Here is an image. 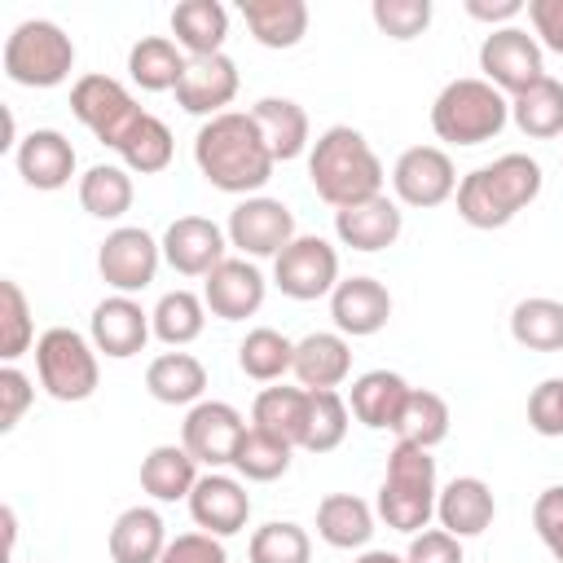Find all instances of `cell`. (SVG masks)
<instances>
[{
	"label": "cell",
	"mask_w": 563,
	"mask_h": 563,
	"mask_svg": "<svg viewBox=\"0 0 563 563\" xmlns=\"http://www.w3.org/2000/svg\"><path fill=\"white\" fill-rule=\"evenodd\" d=\"M194 163L211 189L246 194V198H255V189H264L277 167L251 110H224L207 119L194 136Z\"/></svg>",
	"instance_id": "6da1fadb"
},
{
	"label": "cell",
	"mask_w": 563,
	"mask_h": 563,
	"mask_svg": "<svg viewBox=\"0 0 563 563\" xmlns=\"http://www.w3.org/2000/svg\"><path fill=\"white\" fill-rule=\"evenodd\" d=\"M308 180L321 202L343 211V207H356L383 194V163L356 128L334 123L308 150Z\"/></svg>",
	"instance_id": "7a4b0ae2"
},
{
	"label": "cell",
	"mask_w": 563,
	"mask_h": 563,
	"mask_svg": "<svg viewBox=\"0 0 563 563\" xmlns=\"http://www.w3.org/2000/svg\"><path fill=\"white\" fill-rule=\"evenodd\" d=\"M541 194V163L528 154H501L457 180V216L471 229H501Z\"/></svg>",
	"instance_id": "3957f363"
},
{
	"label": "cell",
	"mask_w": 563,
	"mask_h": 563,
	"mask_svg": "<svg viewBox=\"0 0 563 563\" xmlns=\"http://www.w3.org/2000/svg\"><path fill=\"white\" fill-rule=\"evenodd\" d=\"M435 457L431 449H418L409 440H396L387 453V475L378 488V519L396 532H422L435 515Z\"/></svg>",
	"instance_id": "277c9868"
},
{
	"label": "cell",
	"mask_w": 563,
	"mask_h": 563,
	"mask_svg": "<svg viewBox=\"0 0 563 563\" xmlns=\"http://www.w3.org/2000/svg\"><path fill=\"white\" fill-rule=\"evenodd\" d=\"M506 119L510 101L488 79H453L431 101V132L449 145H484L506 128Z\"/></svg>",
	"instance_id": "5b68a950"
},
{
	"label": "cell",
	"mask_w": 563,
	"mask_h": 563,
	"mask_svg": "<svg viewBox=\"0 0 563 563\" xmlns=\"http://www.w3.org/2000/svg\"><path fill=\"white\" fill-rule=\"evenodd\" d=\"M75 70L70 35L48 18H26L4 40V75L22 88H57Z\"/></svg>",
	"instance_id": "8992f818"
},
{
	"label": "cell",
	"mask_w": 563,
	"mask_h": 563,
	"mask_svg": "<svg viewBox=\"0 0 563 563\" xmlns=\"http://www.w3.org/2000/svg\"><path fill=\"white\" fill-rule=\"evenodd\" d=\"M35 369H40V387L62 405L88 400L101 378L92 339H84L70 325H53L35 339Z\"/></svg>",
	"instance_id": "52a82bcc"
},
{
	"label": "cell",
	"mask_w": 563,
	"mask_h": 563,
	"mask_svg": "<svg viewBox=\"0 0 563 563\" xmlns=\"http://www.w3.org/2000/svg\"><path fill=\"white\" fill-rule=\"evenodd\" d=\"M70 110L110 150H119L123 136L132 132V123L145 114L136 106V97L119 79H110V75H79L75 88H70Z\"/></svg>",
	"instance_id": "ba28073f"
},
{
	"label": "cell",
	"mask_w": 563,
	"mask_h": 563,
	"mask_svg": "<svg viewBox=\"0 0 563 563\" xmlns=\"http://www.w3.org/2000/svg\"><path fill=\"white\" fill-rule=\"evenodd\" d=\"M273 282L286 299H321V295H334L339 286V251L317 238V233H299L277 260H273Z\"/></svg>",
	"instance_id": "9c48e42d"
},
{
	"label": "cell",
	"mask_w": 563,
	"mask_h": 563,
	"mask_svg": "<svg viewBox=\"0 0 563 563\" xmlns=\"http://www.w3.org/2000/svg\"><path fill=\"white\" fill-rule=\"evenodd\" d=\"M479 70L497 92L519 97L523 88H532L545 75L537 35H528L523 26H493L479 44Z\"/></svg>",
	"instance_id": "30bf717a"
},
{
	"label": "cell",
	"mask_w": 563,
	"mask_h": 563,
	"mask_svg": "<svg viewBox=\"0 0 563 563\" xmlns=\"http://www.w3.org/2000/svg\"><path fill=\"white\" fill-rule=\"evenodd\" d=\"M229 246H238L242 255L251 260H277L299 233H295V211L282 202V198H242L233 211H229Z\"/></svg>",
	"instance_id": "8fae6325"
},
{
	"label": "cell",
	"mask_w": 563,
	"mask_h": 563,
	"mask_svg": "<svg viewBox=\"0 0 563 563\" xmlns=\"http://www.w3.org/2000/svg\"><path fill=\"white\" fill-rule=\"evenodd\" d=\"M158 260H163V242H154L136 224H123V229L106 233V242L97 251V273L114 295H136L154 282Z\"/></svg>",
	"instance_id": "7c38bea8"
},
{
	"label": "cell",
	"mask_w": 563,
	"mask_h": 563,
	"mask_svg": "<svg viewBox=\"0 0 563 563\" xmlns=\"http://www.w3.org/2000/svg\"><path fill=\"white\" fill-rule=\"evenodd\" d=\"M242 431H246V422H242V413L233 405H224V400H198L185 413V422H180V444L189 449V457L198 466H211L216 471V466H233V449H238Z\"/></svg>",
	"instance_id": "4fadbf2b"
},
{
	"label": "cell",
	"mask_w": 563,
	"mask_h": 563,
	"mask_svg": "<svg viewBox=\"0 0 563 563\" xmlns=\"http://www.w3.org/2000/svg\"><path fill=\"white\" fill-rule=\"evenodd\" d=\"M391 189L405 207H440L457 189L453 158L440 145H409L391 167Z\"/></svg>",
	"instance_id": "5bb4252c"
},
{
	"label": "cell",
	"mask_w": 563,
	"mask_h": 563,
	"mask_svg": "<svg viewBox=\"0 0 563 563\" xmlns=\"http://www.w3.org/2000/svg\"><path fill=\"white\" fill-rule=\"evenodd\" d=\"M154 334V321L150 312L132 299V295H110L92 308V321H88V339L101 356L110 361H128L145 347V339Z\"/></svg>",
	"instance_id": "9a60e30c"
},
{
	"label": "cell",
	"mask_w": 563,
	"mask_h": 563,
	"mask_svg": "<svg viewBox=\"0 0 563 563\" xmlns=\"http://www.w3.org/2000/svg\"><path fill=\"white\" fill-rule=\"evenodd\" d=\"M224 229L207 216H176L163 233V260L180 277H207L216 264H224Z\"/></svg>",
	"instance_id": "2e32d148"
},
{
	"label": "cell",
	"mask_w": 563,
	"mask_h": 563,
	"mask_svg": "<svg viewBox=\"0 0 563 563\" xmlns=\"http://www.w3.org/2000/svg\"><path fill=\"white\" fill-rule=\"evenodd\" d=\"M264 290H268V282H264V273H260L251 260H224V264H216V268L207 273V282H202V303H207L211 317H220V321H246V317L260 312Z\"/></svg>",
	"instance_id": "e0dca14e"
},
{
	"label": "cell",
	"mask_w": 563,
	"mask_h": 563,
	"mask_svg": "<svg viewBox=\"0 0 563 563\" xmlns=\"http://www.w3.org/2000/svg\"><path fill=\"white\" fill-rule=\"evenodd\" d=\"M189 515L202 532L211 537H233L246 528L251 519V497L246 488L233 479V475H220V471H207L198 475L194 493H189Z\"/></svg>",
	"instance_id": "ac0fdd59"
},
{
	"label": "cell",
	"mask_w": 563,
	"mask_h": 563,
	"mask_svg": "<svg viewBox=\"0 0 563 563\" xmlns=\"http://www.w3.org/2000/svg\"><path fill=\"white\" fill-rule=\"evenodd\" d=\"M238 97V66L233 57L224 53H211V57H189L180 84H176V106L189 110V114H224V106Z\"/></svg>",
	"instance_id": "d6986e66"
},
{
	"label": "cell",
	"mask_w": 563,
	"mask_h": 563,
	"mask_svg": "<svg viewBox=\"0 0 563 563\" xmlns=\"http://www.w3.org/2000/svg\"><path fill=\"white\" fill-rule=\"evenodd\" d=\"M13 163H18V176L31 189L53 194V189L70 185V176H75V145L57 128H35V132H26L18 141Z\"/></svg>",
	"instance_id": "ffe728a7"
},
{
	"label": "cell",
	"mask_w": 563,
	"mask_h": 563,
	"mask_svg": "<svg viewBox=\"0 0 563 563\" xmlns=\"http://www.w3.org/2000/svg\"><path fill=\"white\" fill-rule=\"evenodd\" d=\"M330 317H334L339 334H352V339L378 334L391 317V295L374 277H343L330 295Z\"/></svg>",
	"instance_id": "44dd1931"
},
{
	"label": "cell",
	"mask_w": 563,
	"mask_h": 563,
	"mask_svg": "<svg viewBox=\"0 0 563 563\" xmlns=\"http://www.w3.org/2000/svg\"><path fill=\"white\" fill-rule=\"evenodd\" d=\"M400 229H405V216H400V207H396L387 194L334 211V233H339V242L352 246V251H365V255H369V251H387V246L400 238Z\"/></svg>",
	"instance_id": "7402d4cb"
},
{
	"label": "cell",
	"mask_w": 563,
	"mask_h": 563,
	"mask_svg": "<svg viewBox=\"0 0 563 563\" xmlns=\"http://www.w3.org/2000/svg\"><path fill=\"white\" fill-rule=\"evenodd\" d=\"M290 374L299 378V387L308 391H334L347 374H352V347L343 334L330 330H312L295 343V365Z\"/></svg>",
	"instance_id": "603a6c76"
},
{
	"label": "cell",
	"mask_w": 563,
	"mask_h": 563,
	"mask_svg": "<svg viewBox=\"0 0 563 563\" xmlns=\"http://www.w3.org/2000/svg\"><path fill=\"white\" fill-rule=\"evenodd\" d=\"M493 515H497V501L479 475H457L435 497V519L453 537H479L493 523Z\"/></svg>",
	"instance_id": "cb8c5ba5"
},
{
	"label": "cell",
	"mask_w": 563,
	"mask_h": 563,
	"mask_svg": "<svg viewBox=\"0 0 563 563\" xmlns=\"http://www.w3.org/2000/svg\"><path fill=\"white\" fill-rule=\"evenodd\" d=\"M409 391H413V387H409L396 369H369V374H361V378L352 383L347 409H352L356 422H365L369 431H396Z\"/></svg>",
	"instance_id": "d4e9b609"
},
{
	"label": "cell",
	"mask_w": 563,
	"mask_h": 563,
	"mask_svg": "<svg viewBox=\"0 0 563 563\" xmlns=\"http://www.w3.org/2000/svg\"><path fill=\"white\" fill-rule=\"evenodd\" d=\"M251 119H255L273 163H290V158H299L308 150V114H303L299 101H290V97H260L251 106Z\"/></svg>",
	"instance_id": "484cf974"
},
{
	"label": "cell",
	"mask_w": 563,
	"mask_h": 563,
	"mask_svg": "<svg viewBox=\"0 0 563 563\" xmlns=\"http://www.w3.org/2000/svg\"><path fill=\"white\" fill-rule=\"evenodd\" d=\"M172 35L189 57H211L224 53L229 35V9L220 0H180L172 9Z\"/></svg>",
	"instance_id": "4316f807"
},
{
	"label": "cell",
	"mask_w": 563,
	"mask_h": 563,
	"mask_svg": "<svg viewBox=\"0 0 563 563\" xmlns=\"http://www.w3.org/2000/svg\"><path fill=\"white\" fill-rule=\"evenodd\" d=\"M251 427L277 435L290 449H303L308 435V387H264L251 405Z\"/></svg>",
	"instance_id": "83f0119b"
},
{
	"label": "cell",
	"mask_w": 563,
	"mask_h": 563,
	"mask_svg": "<svg viewBox=\"0 0 563 563\" xmlns=\"http://www.w3.org/2000/svg\"><path fill=\"white\" fill-rule=\"evenodd\" d=\"M185 66H189L185 48L176 40H167V35H141L132 44V53H128V75L145 92H176Z\"/></svg>",
	"instance_id": "f1b7e54d"
},
{
	"label": "cell",
	"mask_w": 563,
	"mask_h": 563,
	"mask_svg": "<svg viewBox=\"0 0 563 563\" xmlns=\"http://www.w3.org/2000/svg\"><path fill=\"white\" fill-rule=\"evenodd\" d=\"M317 537L334 550H361L374 537V510L356 493H330L317 506Z\"/></svg>",
	"instance_id": "f546056e"
},
{
	"label": "cell",
	"mask_w": 563,
	"mask_h": 563,
	"mask_svg": "<svg viewBox=\"0 0 563 563\" xmlns=\"http://www.w3.org/2000/svg\"><path fill=\"white\" fill-rule=\"evenodd\" d=\"M167 550L163 515L150 506H128L110 528V559L114 563H158Z\"/></svg>",
	"instance_id": "4dcf8cb0"
},
{
	"label": "cell",
	"mask_w": 563,
	"mask_h": 563,
	"mask_svg": "<svg viewBox=\"0 0 563 563\" xmlns=\"http://www.w3.org/2000/svg\"><path fill=\"white\" fill-rule=\"evenodd\" d=\"M145 387L158 405H198L207 391V369L189 352H163L145 369Z\"/></svg>",
	"instance_id": "1f68e13d"
},
{
	"label": "cell",
	"mask_w": 563,
	"mask_h": 563,
	"mask_svg": "<svg viewBox=\"0 0 563 563\" xmlns=\"http://www.w3.org/2000/svg\"><path fill=\"white\" fill-rule=\"evenodd\" d=\"M198 484V462L189 457L185 444H154L141 462V488L154 497V501H189Z\"/></svg>",
	"instance_id": "d6a6232c"
},
{
	"label": "cell",
	"mask_w": 563,
	"mask_h": 563,
	"mask_svg": "<svg viewBox=\"0 0 563 563\" xmlns=\"http://www.w3.org/2000/svg\"><path fill=\"white\" fill-rule=\"evenodd\" d=\"M242 18L264 48H295L308 35L303 0H242Z\"/></svg>",
	"instance_id": "836d02e7"
},
{
	"label": "cell",
	"mask_w": 563,
	"mask_h": 563,
	"mask_svg": "<svg viewBox=\"0 0 563 563\" xmlns=\"http://www.w3.org/2000/svg\"><path fill=\"white\" fill-rule=\"evenodd\" d=\"M510 119L532 141L559 136L563 132V84L554 75H541L532 88H523L519 97H510Z\"/></svg>",
	"instance_id": "e575fe53"
},
{
	"label": "cell",
	"mask_w": 563,
	"mask_h": 563,
	"mask_svg": "<svg viewBox=\"0 0 563 563\" xmlns=\"http://www.w3.org/2000/svg\"><path fill=\"white\" fill-rule=\"evenodd\" d=\"M510 339L528 352H563V303L550 295L519 299L510 312Z\"/></svg>",
	"instance_id": "d590c367"
},
{
	"label": "cell",
	"mask_w": 563,
	"mask_h": 563,
	"mask_svg": "<svg viewBox=\"0 0 563 563\" xmlns=\"http://www.w3.org/2000/svg\"><path fill=\"white\" fill-rule=\"evenodd\" d=\"M79 207L97 220H119L132 207V176L119 163H92L79 176Z\"/></svg>",
	"instance_id": "8d00e7d4"
},
{
	"label": "cell",
	"mask_w": 563,
	"mask_h": 563,
	"mask_svg": "<svg viewBox=\"0 0 563 563\" xmlns=\"http://www.w3.org/2000/svg\"><path fill=\"white\" fill-rule=\"evenodd\" d=\"M172 154H176V141H172V128L158 114H141L132 123V132L123 136V145H119L123 167L136 172V176H158L172 163Z\"/></svg>",
	"instance_id": "74e56055"
},
{
	"label": "cell",
	"mask_w": 563,
	"mask_h": 563,
	"mask_svg": "<svg viewBox=\"0 0 563 563\" xmlns=\"http://www.w3.org/2000/svg\"><path fill=\"white\" fill-rule=\"evenodd\" d=\"M150 321H154V339H163L167 347H185V343H194V339L202 334V325H207V303H202L194 290H167V295L154 303Z\"/></svg>",
	"instance_id": "f35d334b"
},
{
	"label": "cell",
	"mask_w": 563,
	"mask_h": 563,
	"mask_svg": "<svg viewBox=\"0 0 563 563\" xmlns=\"http://www.w3.org/2000/svg\"><path fill=\"white\" fill-rule=\"evenodd\" d=\"M238 365H242L246 378L273 383V378H282L295 365V343L282 330H273V325L246 330V339L238 343Z\"/></svg>",
	"instance_id": "ab89813d"
},
{
	"label": "cell",
	"mask_w": 563,
	"mask_h": 563,
	"mask_svg": "<svg viewBox=\"0 0 563 563\" xmlns=\"http://www.w3.org/2000/svg\"><path fill=\"white\" fill-rule=\"evenodd\" d=\"M290 444H282L277 435L260 431V427H246L238 449H233V471L242 479H255V484H268V479H282L290 471Z\"/></svg>",
	"instance_id": "60d3db41"
},
{
	"label": "cell",
	"mask_w": 563,
	"mask_h": 563,
	"mask_svg": "<svg viewBox=\"0 0 563 563\" xmlns=\"http://www.w3.org/2000/svg\"><path fill=\"white\" fill-rule=\"evenodd\" d=\"M444 435H449V405H444V396H435L427 387H413L409 400H405V413L396 422V440H409L418 449H435Z\"/></svg>",
	"instance_id": "b9f144b4"
},
{
	"label": "cell",
	"mask_w": 563,
	"mask_h": 563,
	"mask_svg": "<svg viewBox=\"0 0 563 563\" xmlns=\"http://www.w3.org/2000/svg\"><path fill=\"white\" fill-rule=\"evenodd\" d=\"M251 563H308L312 559V541L299 523L290 519H273V523H260L251 532V545H246Z\"/></svg>",
	"instance_id": "7bdbcfd3"
},
{
	"label": "cell",
	"mask_w": 563,
	"mask_h": 563,
	"mask_svg": "<svg viewBox=\"0 0 563 563\" xmlns=\"http://www.w3.org/2000/svg\"><path fill=\"white\" fill-rule=\"evenodd\" d=\"M347 435V405L339 391H308V435L303 449L308 453H330L339 449Z\"/></svg>",
	"instance_id": "ee69618b"
},
{
	"label": "cell",
	"mask_w": 563,
	"mask_h": 563,
	"mask_svg": "<svg viewBox=\"0 0 563 563\" xmlns=\"http://www.w3.org/2000/svg\"><path fill=\"white\" fill-rule=\"evenodd\" d=\"M35 343V325H31V303L22 295L18 282H0V356L13 365L26 347Z\"/></svg>",
	"instance_id": "f6af8a7d"
},
{
	"label": "cell",
	"mask_w": 563,
	"mask_h": 563,
	"mask_svg": "<svg viewBox=\"0 0 563 563\" xmlns=\"http://www.w3.org/2000/svg\"><path fill=\"white\" fill-rule=\"evenodd\" d=\"M374 26L391 40H413L431 26V0H374Z\"/></svg>",
	"instance_id": "bcb514c9"
},
{
	"label": "cell",
	"mask_w": 563,
	"mask_h": 563,
	"mask_svg": "<svg viewBox=\"0 0 563 563\" xmlns=\"http://www.w3.org/2000/svg\"><path fill=\"white\" fill-rule=\"evenodd\" d=\"M528 427L537 435H563V378H545L528 396Z\"/></svg>",
	"instance_id": "7dc6e473"
},
{
	"label": "cell",
	"mask_w": 563,
	"mask_h": 563,
	"mask_svg": "<svg viewBox=\"0 0 563 563\" xmlns=\"http://www.w3.org/2000/svg\"><path fill=\"white\" fill-rule=\"evenodd\" d=\"M532 528L545 541V550L563 563V484H550L537 501H532Z\"/></svg>",
	"instance_id": "c3c4849f"
},
{
	"label": "cell",
	"mask_w": 563,
	"mask_h": 563,
	"mask_svg": "<svg viewBox=\"0 0 563 563\" xmlns=\"http://www.w3.org/2000/svg\"><path fill=\"white\" fill-rule=\"evenodd\" d=\"M158 563H229V550L211 532H180L167 541Z\"/></svg>",
	"instance_id": "681fc988"
},
{
	"label": "cell",
	"mask_w": 563,
	"mask_h": 563,
	"mask_svg": "<svg viewBox=\"0 0 563 563\" xmlns=\"http://www.w3.org/2000/svg\"><path fill=\"white\" fill-rule=\"evenodd\" d=\"M31 400H35L31 378L18 365H4L0 369V431H13L22 422V413L31 409Z\"/></svg>",
	"instance_id": "f907efd6"
},
{
	"label": "cell",
	"mask_w": 563,
	"mask_h": 563,
	"mask_svg": "<svg viewBox=\"0 0 563 563\" xmlns=\"http://www.w3.org/2000/svg\"><path fill=\"white\" fill-rule=\"evenodd\" d=\"M405 563H462V537H453L444 528H422V532H413Z\"/></svg>",
	"instance_id": "816d5d0a"
},
{
	"label": "cell",
	"mask_w": 563,
	"mask_h": 563,
	"mask_svg": "<svg viewBox=\"0 0 563 563\" xmlns=\"http://www.w3.org/2000/svg\"><path fill=\"white\" fill-rule=\"evenodd\" d=\"M528 22L537 31V44L563 57V0H528Z\"/></svg>",
	"instance_id": "f5cc1de1"
},
{
	"label": "cell",
	"mask_w": 563,
	"mask_h": 563,
	"mask_svg": "<svg viewBox=\"0 0 563 563\" xmlns=\"http://www.w3.org/2000/svg\"><path fill=\"white\" fill-rule=\"evenodd\" d=\"M466 13L475 22H510L523 13V0H466Z\"/></svg>",
	"instance_id": "db71d44e"
},
{
	"label": "cell",
	"mask_w": 563,
	"mask_h": 563,
	"mask_svg": "<svg viewBox=\"0 0 563 563\" xmlns=\"http://www.w3.org/2000/svg\"><path fill=\"white\" fill-rule=\"evenodd\" d=\"M356 563H405V554H391V550H365Z\"/></svg>",
	"instance_id": "11a10c76"
}]
</instances>
